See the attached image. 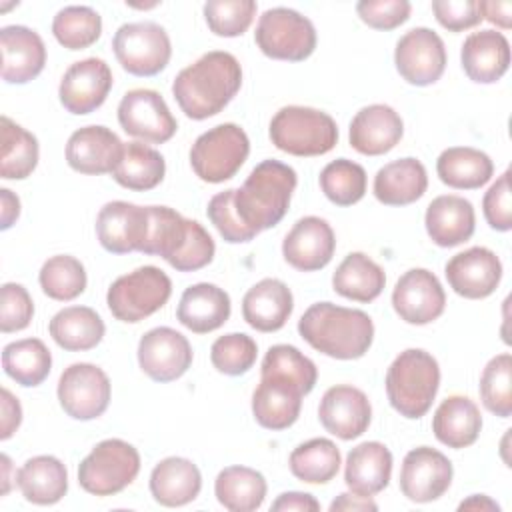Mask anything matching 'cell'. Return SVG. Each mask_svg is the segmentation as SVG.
I'll return each instance as SVG.
<instances>
[{"instance_id": "4316f807", "label": "cell", "mask_w": 512, "mask_h": 512, "mask_svg": "<svg viewBox=\"0 0 512 512\" xmlns=\"http://www.w3.org/2000/svg\"><path fill=\"white\" fill-rule=\"evenodd\" d=\"M460 62L466 76L476 84L498 82L510 66L508 38L498 30H478L466 36Z\"/></svg>"}, {"instance_id": "7c38bea8", "label": "cell", "mask_w": 512, "mask_h": 512, "mask_svg": "<svg viewBox=\"0 0 512 512\" xmlns=\"http://www.w3.org/2000/svg\"><path fill=\"white\" fill-rule=\"evenodd\" d=\"M118 122L128 136L146 144H164L178 130V122L168 104L150 88H134L122 96L118 104Z\"/></svg>"}, {"instance_id": "8fae6325", "label": "cell", "mask_w": 512, "mask_h": 512, "mask_svg": "<svg viewBox=\"0 0 512 512\" xmlns=\"http://www.w3.org/2000/svg\"><path fill=\"white\" fill-rule=\"evenodd\" d=\"M58 402L74 420H94L110 404L112 386L102 368L90 362H76L64 368L58 380Z\"/></svg>"}, {"instance_id": "ab89813d", "label": "cell", "mask_w": 512, "mask_h": 512, "mask_svg": "<svg viewBox=\"0 0 512 512\" xmlns=\"http://www.w3.org/2000/svg\"><path fill=\"white\" fill-rule=\"evenodd\" d=\"M2 368L16 384L32 388L48 378L52 354L40 338H22L4 346Z\"/></svg>"}, {"instance_id": "94428289", "label": "cell", "mask_w": 512, "mask_h": 512, "mask_svg": "<svg viewBox=\"0 0 512 512\" xmlns=\"http://www.w3.org/2000/svg\"><path fill=\"white\" fill-rule=\"evenodd\" d=\"M478 4H480L482 20H488L502 30H508L512 26V22H510L512 4L508 0H490V2H478Z\"/></svg>"}, {"instance_id": "8992f818", "label": "cell", "mask_w": 512, "mask_h": 512, "mask_svg": "<svg viewBox=\"0 0 512 512\" xmlns=\"http://www.w3.org/2000/svg\"><path fill=\"white\" fill-rule=\"evenodd\" d=\"M172 294V282L158 266H140L112 282L106 304L112 316L126 324H136L158 312Z\"/></svg>"}, {"instance_id": "30bf717a", "label": "cell", "mask_w": 512, "mask_h": 512, "mask_svg": "<svg viewBox=\"0 0 512 512\" xmlns=\"http://www.w3.org/2000/svg\"><path fill=\"white\" fill-rule=\"evenodd\" d=\"M112 48L118 64L132 76H156L162 72L172 56L168 32L156 22H128L122 24Z\"/></svg>"}, {"instance_id": "74e56055", "label": "cell", "mask_w": 512, "mask_h": 512, "mask_svg": "<svg viewBox=\"0 0 512 512\" xmlns=\"http://www.w3.org/2000/svg\"><path fill=\"white\" fill-rule=\"evenodd\" d=\"M266 478L248 466H228L214 482L216 500L230 512H254L264 504Z\"/></svg>"}, {"instance_id": "4fadbf2b", "label": "cell", "mask_w": 512, "mask_h": 512, "mask_svg": "<svg viewBox=\"0 0 512 512\" xmlns=\"http://www.w3.org/2000/svg\"><path fill=\"white\" fill-rule=\"evenodd\" d=\"M394 64L408 84L430 86L438 82L446 70L444 42L426 26L412 28L396 42Z\"/></svg>"}, {"instance_id": "b9f144b4", "label": "cell", "mask_w": 512, "mask_h": 512, "mask_svg": "<svg viewBox=\"0 0 512 512\" xmlns=\"http://www.w3.org/2000/svg\"><path fill=\"white\" fill-rule=\"evenodd\" d=\"M38 140L32 132L2 116V158L0 176L4 180H24L38 166Z\"/></svg>"}, {"instance_id": "03108f58", "label": "cell", "mask_w": 512, "mask_h": 512, "mask_svg": "<svg viewBox=\"0 0 512 512\" xmlns=\"http://www.w3.org/2000/svg\"><path fill=\"white\" fill-rule=\"evenodd\" d=\"M0 462H2V496H6L8 494V490H10V480H8V472H10V458L6 456V454H2L0 456Z\"/></svg>"}, {"instance_id": "d4e9b609", "label": "cell", "mask_w": 512, "mask_h": 512, "mask_svg": "<svg viewBox=\"0 0 512 512\" xmlns=\"http://www.w3.org/2000/svg\"><path fill=\"white\" fill-rule=\"evenodd\" d=\"M430 240L440 248H454L472 238L476 214L470 200L456 194L436 196L424 214Z\"/></svg>"}, {"instance_id": "680465c9", "label": "cell", "mask_w": 512, "mask_h": 512, "mask_svg": "<svg viewBox=\"0 0 512 512\" xmlns=\"http://www.w3.org/2000/svg\"><path fill=\"white\" fill-rule=\"evenodd\" d=\"M274 512H318L320 502L308 492H282L270 506Z\"/></svg>"}, {"instance_id": "484cf974", "label": "cell", "mask_w": 512, "mask_h": 512, "mask_svg": "<svg viewBox=\"0 0 512 512\" xmlns=\"http://www.w3.org/2000/svg\"><path fill=\"white\" fill-rule=\"evenodd\" d=\"M302 396L304 392L286 378L260 376L252 394L254 420L266 430H286L300 416Z\"/></svg>"}, {"instance_id": "cb8c5ba5", "label": "cell", "mask_w": 512, "mask_h": 512, "mask_svg": "<svg viewBox=\"0 0 512 512\" xmlns=\"http://www.w3.org/2000/svg\"><path fill=\"white\" fill-rule=\"evenodd\" d=\"M2 80L8 84H26L46 66V46L40 34L28 26L12 24L0 30Z\"/></svg>"}, {"instance_id": "7bdbcfd3", "label": "cell", "mask_w": 512, "mask_h": 512, "mask_svg": "<svg viewBox=\"0 0 512 512\" xmlns=\"http://www.w3.org/2000/svg\"><path fill=\"white\" fill-rule=\"evenodd\" d=\"M188 218L170 206H148V234L142 254L160 256L166 262L178 252L186 238Z\"/></svg>"}, {"instance_id": "83f0119b", "label": "cell", "mask_w": 512, "mask_h": 512, "mask_svg": "<svg viewBox=\"0 0 512 512\" xmlns=\"http://www.w3.org/2000/svg\"><path fill=\"white\" fill-rule=\"evenodd\" d=\"M230 312L232 304L226 290L210 282H198L182 292L176 318L184 328L196 334H208L224 326Z\"/></svg>"}, {"instance_id": "d6986e66", "label": "cell", "mask_w": 512, "mask_h": 512, "mask_svg": "<svg viewBox=\"0 0 512 512\" xmlns=\"http://www.w3.org/2000/svg\"><path fill=\"white\" fill-rule=\"evenodd\" d=\"M148 234V206L124 200L106 202L96 216V236L110 254L142 252Z\"/></svg>"}, {"instance_id": "52a82bcc", "label": "cell", "mask_w": 512, "mask_h": 512, "mask_svg": "<svg viewBox=\"0 0 512 512\" xmlns=\"http://www.w3.org/2000/svg\"><path fill=\"white\" fill-rule=\"evenodd\" d=\"M248 154V134L238 124L224 122L194 140L190 148V166L200 180L220 184L236 176Z\"/></svg>"}, {"instance_id": "6da1fadb", "label": "cell", "mask_w": 512, "mask_h": 512, "mask_svg": "<svg viewBox=\"0 0 512 512\" xmlns=\"http://www.w3.org/2000/svg\"><path fill=\"white\" fill-rule=\"evenodd\" d=\"M242 86V66L230 52L212 50L178 72L172 94L192 120L220 114Z\"/></svg>"}, {"instance_id": "277c9868", "label": "cell", "mask_w": 512, "mask_h": 512, "mask_svg": "<svg viewBox=\"0 0 512 512\" xmlns=\"http://www.w3.org/2000/svg\"><path fill=\"white\" fill-rule=\"evenodd\" d=\"M440 388V366L422 348L400 352L386 372V394L390 406L408 420L422 418Z\"/></svg>"}, {"instance_id": "e7e4bbea", "label": "cell", "mask_w": 512, "mask_h": 512, "mask_svg": "<svg viewBox=\"0 0 512 512\" xmlns=\"http://www.w3.org/2000/svg\"><path fill=\"white\" fill-rule=\"evenodd\" d=\"M458 510H488V512H498L500 506L488 498L486 494H472L468 500L458 504Z\"/></svg>"}, {"instance_id": "db71d44e", "label": "cell", "mask_w": 512, "mask_h": 512, "mask_svg": "<svg viewBox=\"0 0 512 512\" xmlns=\"http://www.w3.org/2000/svg\"><path fill=\"white\" fill-rule=\"evenodd\" d=\"M34 316V302L22 284L6 282L0 290V330L4 334L24 330Z\"/></svg>"}, {"instance_id": "c3c4849f", "label": "cell", "mask_w": 512, "mask_h": 512, "mask_svg": "<svg viewBox=\"0 0 512 512\" xmlns=\"http://www.w3.org/2000/svg\"><path fill=\"white\" fill-rule=\"evenodd\" d=\"M480 398L488 412L498 418L512 414V356L510 352L496 354L488 360L480 374Z\"/></svg>"}, {"instance_id": "9c48e42d", "label": "cell", "mask_w": 512, "mask_h": 512, "mask_svg": "<svg viewBox=\"0 0 512 512\" xmlns=\"http://www.w3.org/2000/svg\"><path fill=\"white\" fill-rule=\"evenodd\" d=\"M254 42L272 60L302 62L316 50V28L304 14L276 6L258 18Z\"/></svg>"}, {"instance_id": "60d3db41", "label": "cell", "mask_w": 512, "mask_h": 512, "mask_svg": "<svg viewBox=\"0 0 512 512\" xmlns=\"http://www.w3.org/2000/svg\"><path fill=\"white\" fill-rule=\"evenodd\" d=\"M290 472L306 484L330 482L342 464L338 446L328 438H312L298 444L290 458Z\"/></svg>"}, {"instance_id": "3957f363", "label": "cell", "mask_w": 512, "mask_h": 512, "mask_svg": "<svg viewBox=\"0 0 512 512\" xmlns=\"http://www.w3.org/2000/svg\"><path fill=\"white\" fill-rule=\"evenodd\" d=\"M296 170L278 160H262L234 192V204L256 234L276 226L288 212L296 190Z\"/></svg>"}, {"instance_id": "603a6c76", "label": "cell", "mask_w": 512, "mask_h": 512, "mask_svg": "<svg viewBox=\"0 0 512 512\" xmlns=\"http://www.w3.org/2000/svg\"><path fill=\"white\" fill-rule=\"evenodd\" d=\"M404 136L400 114L388 104H370L360 108L348 130L350 146L364 156H380L390 152Z\"/></svg>"}, {"instance_id": "5b68a950", "label": "cell", "mask_w": 512, "mask_h": 512, "mask_svg": "<svg viewBox=\"0 0 512 512\" xmlns=\"http://www.w3.org/2000/svg\"><path fill=\"white\" fill-rule=\"evenodd\" d=\"M272 144L292 156H322L338 142L336 120L310 106L280 108L268 128Z\"/></svg>"}, {"instance_id": "8d00e7d4", "label": "cell", "mask_w": 512, "mask_h": 512, "mask_svg": "<svg viewBox=\"0 0 512 512\" xmlns=\"http://www.w3.org/2000/svg\"><path fill=\"white\" fill-rule=\"evenodd\" d=\"M386 286V274L364 252H350L332 274V288L336 294L354 302L376 300Z\"/></svg>"}, {"instance_id": "f1b7e54d", "label": "cell", "mask_w": 512, "mask_h": 512, "mask_svg": "<svg viewBox=\"0 0 512 512\" xmlns=\"http://www.w3.org/2000/svg\"><path fill=\"white\" fill-rule=\"evenodd\" d=\"M294 310L290 288L278 278H262L242 298V316L258 332L280 330Z\"/></svg>"}, {"instance_id": "e575fe53", "label": "cell", "mask_w": 512, "mask_h": 512, "mask_svg": "<svg viewBox=\"0 0 512 512\" xmlns=\"http://www.w3.org/2000/svg\"><path fill=\"white\" fill-rule=\"evenodd\" d=\"M52 340L68 352L96 348L106 332L100 314L88 306H68L56 312L48 324Z\"/></svg>"}, {"instance_id": "f5cc1de1", "label": "cell", "mask_w": 512, "mask_h": 512, "mask_svg": "<svg viewBox=\"0 0 512 512\" xmlns=\"http://www.w3.org/2000/svg\"><path fill=\"white\" fill-rule=\"evenodd\" d=\"M214 252L216 244L208 230L200 222L188 218L186 238L168 264L178 272H196L214 260Z\"/></svg>"}, {"instance_id": "2e32d148", "label": "cell", "mask_w": 512, "mask_h": 512, "mask_svg": "<svg viewBox=\"0 0 512 512\" xmlns=\"http://www.w3.org/2000/svg\"><path fill=\"white\" fill-rule=\"evenodd\" d=\"M392 308L406 324L424 326L442 316L446 292L430 270L412 268L398 278L392 290Z\"/></svg>"}, {"instance_id": "bcb514c9", "label": "cell", "mask_w": 512, "mask_h": 512, "mask_svg": "<svg viewBox=\"0 0 512 512\" xmlns=\"http://www.w3.org/2000/svg\"><path fill=\"white\" fill-rule=\"evenodd\" d=\"M320 188L336 206H352L366 194V170L348 158H338L326 164L320 172Z\"/></svg>"}, {"instance_id": "7dc6e473", "label": "cell", "mask_w": 512, "mask_h": 512, "mask_svg": "<svg viewBox=\"0 0 512 512\" xmlns=\"http://www.w3.org/2000/svg\"><path fill=\"white\" fill-rule=\"evenodd\" d=\"M260 376H280L290 382H294L304 396L310 394L316 386L318 380V370L316 364L304 356L296 346L292 344H274L268 348Z\"/></svg>"}, {"instance_id": "816d5d0a", "label": "cell", "mask_w": 512, "mask_h": 512, "mask_svg": "<svg viewBox=\"0 0 512 512\" xmlns=\"http://www.w3.org/2000/svg\"><path fill=\"white\" fill-rule=\"evenodd\" d=\"M234 192L236 188H228L224 192L214 194L208 202L206 214L228 244H244L256 238L258 234L252 228H248L240 218L234 204Z\"/></svg>"}, {"instance_id": "5bb4252c", "label": "cell", "mask_w": 512, "mask_h": 512, "mask_svg": "<svg viewBox=\"0 0 512 512\" xmlns=\"http://www.w3.org/2000/svg\"><path fill=\"white\" fill-rule=\"evenodd\" d=\"M192 346L174 328L158 326L148 330L138 342V364L154 382H172L192 366Z\"/></svg>"}, {"instance_id": "ee69618b", "label": "cell", "mask_w": 512, "mask_h": 512, "mask_svg": "<svg viewBox=\"0 0 512 512\" xmlns=\"http://www.w3.org/2000/svg\"><path fill=\"white\" fill-rule=\"evenodd\" d=\"M38 282L48 298L68 302L86 290L88 278L84 264L78 258L70 254H56L42 264Z\"/></svg>"}, {"instance_id": "44dd1931", "label": "cell", "mask_w": 512, "mask_h": 512, "mask_svg": "<svg viewBox=\"0 0 512 512\" xmlns=\"http://www.w3.org/2000/svg\"><path fill=\"white\" fill-rule=\"evenodd\" d=\"M336 250L332 226L320 216L296 220L282 242L284 260L300 272H316L330 264Z\"/></svg>"}, {"instance_id": "f907efd6", "label": "cell", "mask_w": 512, "mask_h": 512, "mask_svg": "<svg viewBox=\"0 0 512 512\" xmlns=\"http://www.w3.org/2000/svg\"><path fill=\"white\" fill-rule=\"evenodd\" d=\"M256 8L254 0H208L202 10L212 34L234 38L250 28Z\"/></svg>"}, {"instance_id": "f35d334b", "label": "cell", "mask_w": 512, "mask_h": 512, "mask_svg": "<svg viewBox=\"0 0 512 512\" xmlns=\"http://www.w3.org/2000/svg\"><path fill=\"white\" fill-rule=\"evenodd\" d=\"M166 174L164 156L144 142L124 144L122 158L112 172V178L128 190L146 192L156 188Z\"/></svg>"}, {"instance_id": "f546056e", "label": "cell", "mask_w": 512, "mask_h": 512, "mask_svg": "<svg viewBox=\"0 0 512 512\" xmlns=\"http://www.w3.org/2000/svg\"><path fill=\"white\" fill-rule=\"evenodd\" d=\"M200 490L202 474L188 458L168 456L150 472V494L160 506H186L198 498Z\"/></svg>"}, {"instance_id": "91938a15", "label": "cell", "mask_w": 512, "mask_h": 512, "mask_svg": "<svg viewBox=\"0 0 512 512\" xmlns=\"http://www.w3.org/2000/svg\"><path fill=\"white\" fill-rule=\"evenodd\" d=\"M0 408H2L0 438L8 440L18 430V426L22 422V406H20L18 398L8 388H2L0 390Z\"/></svg>"}, {"instance_id": "ffe728a7", "label": "cell", "mask_w": 512, "mask_h": 512, "mask_svg": "<svg viewBox=\"0 0 512 512\" xmlns=\"http://www.w3.org/2000/svg\"><path fill=\"white\" fill-rule=\"evenodd\" d=\"M318 418L324 430L332 436L340 440H354L368 430L372 406L360 388L336 384L324 392L318 406Z\"/></svg>"}, {"instance_id": "e0dca14e", "label": "cell", "mask_w": 512, "mask_h": 512, "mask_svg": "<svg viewBox=\"0 0 512 512\" xmlns=\"http://www.w3.org/2000/svg\"><path fill=\"white\" fill-rule=\"evenodd\" d=\"M444 274L448 286L462 298L480 300L496 292L502 280V262L486 246H472L464 252L454 254L446 266Z\"/></svg>"}, {"instance_id": "681fc988", "label": "cell", "mask_w": 512, "mask_h": 512, "mask_svg": "<svg viewBox=\"0 0 512 512\" xmlns=\"http://www.w3.org/2000/svg\"><path fill=\"white\" fill-rule=\"evenodd\" d=\"M258 356V344L244 332H230L218 336L210 348L212 366L226 376L246 374Z\"/></svg>"}, {"instance_id": "d6a6232c", "label": "cell", "mask_w": 512, "mask_h": 512, "mask_svg": "<svg viewBox=\"0 0 512 512\" xmlns=\"http://www.w3.org/2000/svg\"><path fill=\"white\" fill-rule=\"evenodd\" d=\"M428 174L420 160L406 156L384 164L374 176V196L386 206H406L424 196Z\"/></svg>"}, {"instance_id": "7a4b0ae2", "label": "cell", "mask_w": 512, "mask_h": 512, "mask_svg": "<svg viewBox=\"0 0 512 512\" xmlns=\"http://www.w3.org/2000/svg\"><path fill=\"white\" fill-rule=\"evenodd\" d=\"M298 332L324 356L356 360L372 346L374 322L364 310L316 302L300 316Z\"/></svg>"}, {"instance_id": "ba28073f", "label": "cell", "mask_w": 512, "mask_h": 512, "mask_svg": "<svg viewBox=\"0 0 512 512\" xmlns=\"http://www.w3.org/2000/svg\"><path fill=\"white\" fill-rule=\"evenodd\" d=\"M140 472L138 450L120 438L98 442L78 466V484L94 496H114Z\"/></svg>"}, {"instance_id": "9f6ffc18", "label": "cell", "mask_w": 512, "mask_h": 512, "mask_svg": "<svg viewBox=\"0 0 512 512\" xmlns=\"http://www.w3.org/2000/svg\"><path fill=\"white\" fill-rule=\"evenodd\" d=\"M482 212L488 226L496 232L512 228V198H510V170L502 172L482 198Z\"/></svg>"}, {"instance_id": "6f0895ef", "label": "cell", "mask_w": 512, "mask_h": 512, "mask_svg": "<svg viewBox=\"0 0 512 512\" xmlns=\"http://www.w3.org/2000/svg\"><path fill=\"white\" fill-rule=\"evenodd\" d=\"M432 12L438 24L450 32H462L482 22L480 4L476 0H434Z\"/></svg>"}, {"instance_id": "f6af8a7d", "label": "cell", "mask_w": 512, "mask_h": 512, "mask_svg": "<svg viewBox=\"0 0 512 512\" xmlns=\"http://www.w3.org/2000/svg\"><path fill=\"white\" fill-rule=\"evenodd\" d=\"M52 34L68 50H84L102 34V18L90 6H64L52 20Z\"/></svg>"}, {"instance_id": "6125c7cd", "label": "cell", "mask_w": 512, "mask_h": 512, "mask_svg": "<svg viewBox=\"0 0 512 512\" xmlns=\"http://www.w3.org/2000/svg\"><path fill=\"white\" fill-rule=\"evenodd\" d=\"M336 510H358V512H366V510H378V504L372 500V496H360V494H348L342 492L336 500H332L330 504V512Z\"/></svg>"}, {"instance_id": "836d02e7", "label": "cell", "mask_w": 512, "mask_h": 512, "mask_svg": "<svg viewBox=\"0 0 512 512\" xmlns=\"http://www.w3.org/2000/svg\"><path fill=\"white\" fill-rule=\"evenodd\" d=\"M14 480L22 496L38 506L56 504L68 492L66 466L50 454L28 458L16 472Z\"/></svg>"}, {"instance_id": "9a60e30c", "label": "cell", "mask_w": 512, "mask_h": 512, "mask_svg": "<svg viewBox=\"0 0 512 512\" xmlns=\"http://www.w3.org/2000/svg\"><path fill=\"white\" fill-rule=\"evenodd\" d=\"M454 476L452 462L430 446L412 448L400 468V490L410 502L426 504L444 496Z\"/></svg>"}, {"instance_id": "7402d4cb", "label": "cell", "mask_w": 512, "mask_h": 512, "mask_svg": "<svg viewBox=\"0 0 512 512\" xmlns=\"http://www.w3.org/2000/svg\"><path fill=\"white\" fill-rule=\"evenodd\" d=\"M122 150V140L110 128L92 124L70 134L66 142V162L80 174H112L122 158Z\"/></svg>"}, {"instance_id": "11a10c76", "label": "cell", "mask_w": 512, "mask_h": 512, "mask_svg": "<svg viewBox=\"0 0 512 512\" xmlns=\"http://www.w3.org/2000/svg\"><path fill=\"white\" fill-rule=\"evenodd\" d=\"M412 6L406 0H362L356 14L374 30H394L410 18Z\"/></svg>"}, {"instance_id": "4dcf8cb0", "label": "cell", "mask_w": 512, "mask_h": 512, "mask_svg": "<svg viewBox=\"0 0 512 512\" xmlns=\"http://www.w3.org/2000/svg\"><path fill=\"white\" fill-rule=\"evenodd\" d=\"M392 476V452L376 440L354 446L346 456L344 482L350 492L374 496L382 492Z\"/></svg>"}, {"instance_id": "d590c367", "label": "cell", "mask_w": 512, "mask_h": 512, "mask_svg": "<svg viewBox=\"0 0 512 512\" xmlns=\"http://www.w3.org/2000/svg\"><path fill=\"white\" fill-rule=\"evenodd\" d=\"M436 174L450 188L476 190L492 178L494 164L490 156L478 148L452 146L440 152Z\"/></svg>"}, {"instance_id": "ac0fdd59", "label": "cell", "mask_w": 512, "mask_h": 512, "mask_svg": "<svg viewBox=\"0 0 512 512\" xmlns=\"http://www.w3.org/2000/svg\"><path fill=\"white\" fill-rule=\"evenodd\" d=\"M112 88V70L102 58H84L64 72L58 98L60 104L76 116L90 114L104 104Z\"/></svg>"}, {"instance_id": "1f68e13d", "label": "cell", "mask_w": 512, "mask_h": 512, "mask_svg": "<svg viewBox=\"0 0 512 512\" xmlns=\"http://www.w3.org/2000/svg\"><path fill=\"white\" fill-rule=\"evenodd\" d=\"M482 430V414L468 396H448L440 402L432 416V432L436 440L448 448L460 450L472 446Z\"/></svg>"}, {"instance_id": "be15d7a7", "label": "cell", "mask_w": 512, "mask_h": 512, "mask_svg": "<svg viewBox=\"0 0 512 512\" xmlns=\"http://www.w3.org/2000/svg\"><path fill=\"white\" fill-rule=\"evenodd\" d=\"M0 200H2V224H0V228L8 230L20 216V200L8 188L0 190Z\"/></svg>"}]
</instances>
